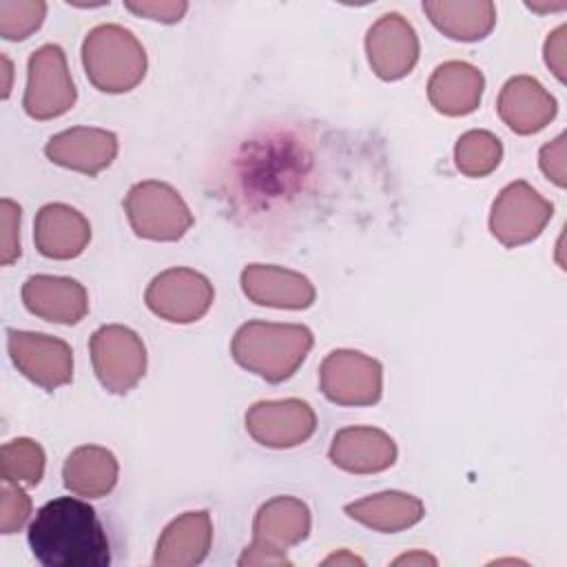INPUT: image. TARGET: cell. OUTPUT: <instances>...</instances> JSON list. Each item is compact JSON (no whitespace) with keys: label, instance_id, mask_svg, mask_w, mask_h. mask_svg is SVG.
<instances>
[{"label":"cell","instance_id":"obj_1","mask_svg":"<svg viewBox=\"0 0 567 567\" xmlns=\"http://www.w3.org/2000/svg\"><path fill=\"white\" fill-rule=\"evenodd\" d=\"M29 547L44 567H106L111 547L95 509L73 496L42 505L29 523Z\"/></svg>","mask_w":567,"mask_h":567},{"label":"cell","instance_id":"obj_2","mask_svg":"<svg viewBox=\"0 0 567 567\" xmlns=\"http://www.w3.org/2000/svg\"><path fill=\"white\" fill-rule=\"evenodd\" d=\"M315 337L301 323L248 321L237 328L230 341L233 359L268 383L290 379L306 361Z\"/></svg>","mask_w":567,"mask_h":567},{"label":"cell","instance_id":"obj_3","mask_svg":"<svg viewBox=\"0 0 567 567\" xmlns=\"http://www.w3.org/2000/svg\"><path fill=\"white\" fill-rule=\"evenodd\" d=\"M82 64L89 82L102 93H126L146 75V51L122 24H97L82 42Z\"/></svg>","mask_w":567,"mask_h":567},{"label":"cell","instance_id":"obj_4","mask_svg":"<svg viewBox=\"0 0 567 567\" xmlns=\"http://www.w3.org/2000/svg\"><path fill=\"white\" fill-rule=\"evenodd\" d=\"M310 509L297 496H275L266 501L252 520V543L237 565H290L286 551L310 534Z\"/></svg>","mask_w":567,"mask_h":567},{"label":"cell","instance_id":"obj_5","mask_svg":"<svg viewBox=\"0 0 567 567\" xmlns=\"http://www.w3.org/2000/svg\"><path fill=\"white\" fill-rule=\"evenodd\" d=\"M124 210L133 233L151 241H177L193 226L184 197L166 182L146 179L128 188Z\"/></svg>","mask_w":567,"mask_h":567},{"label":"cell","instance_id":"obj_6","mask_svg":"<svg viewBox=\"0 0 567 567\" xmlns=\"http://www.w3.org/2000/svg\"><path fill=\"white\" fill-rule=\"evenodd\" d=\"M89 352L97 381L113 394H126L146 372V348L140 334L126 326L97 328L91 334Z\"/></svg>","mask_w":567,"mask_h":567},{"label":"cell","instance_id":"obj_7","mask_svg":"<svg viewBox=\"0 0 567 567\" xmlns=\"http://www.w3.org/2000/svg\"><path fill=\"white\" fill-rule=\"evenodd\" d=\"M75 86L66 66V55L58 44H44L27 62V89L22 106L33 120H53L75 104Z\"/></svg>","mask_w":567,"mask_h":567},{"label":"cell","instance_id":"obj_8","mask_svg":"<svg viewBox=\"0 0 567 567\" xmlns=\"http://www.w3.org/2000/svg\"><path fill=\"white\" fill-rule=\"evenodd\" d=\"M319 388L337 405H374L383 392V365L359 350H332L319 365Z\"/></svg>","mask_w":567,"mask_h":567},{"label":"cell","instance_id":"obj_9","mask_svg":"<svg viewBox=\"0 0 567 567\" xmlns=\"http://www.w3.org/2000/svg\"><path fill=\"white\" fill-rule=\"evenodd\" d=\"M554 215V204L527 182L507 184L489 210V230L505 248L534 241Z\"/></svg>","mask_w":567,"mask_h":567},{"label":"cell","instance_id":"obj_10","mask_svg":"<svg viewBox=\"0 0 567 567\" xmlns=\"http://www.w3.org/2000/svg\"><path fill=\"white\" fill-rule=\"evenodd\" d=\"M215 299L213 284L193 268H168L153 277L144 301L153 315L171 323H193L202 319Z\"/></svg>","mask_w":567,"mask_h":567},{"label":"cell","instance_id":"obj_11","mask_svg":"<svg viewBox=\"0 0 567 567\" xmlns=\"http://www.w3.org/2000/svg\"><path fill=\"white\" fill-rule=\"evenodd\" d=\"M7 348L13 365L35 385L55 390L73 379V350L66 341L27 330H7Z\"/></svg>","mask_w":567,"mask_h":567},{"label":"cell","instance_id":"obj_12","mask_svg":"<svg viewBox=\"0 0 567 567\" xmlns=\"http://www.w3.org/2000/svg\"><path fill=\"white\" fill-rule=\"evenodd\" d=\"M317 430V414L301 399L257 401L246 412V432L264 447L288 450L306 443Z\"/></svg>","mask_w":567,"mask_h":567},{"label":"cell","instance_id":"obj_13","mask_svg":"<svg viewBox=\"0 0 567 567\" xmlns=\"http://www.w3.org/2000/svg\"><path fill=\"white\" fill-rule=\"evenodd\" d=\"M365 53L372 71L381 80L394 82L419 62V35L401 13H385L368 29Z\"/></svg>","mask_w":567,"mask_h":567},{"label":"cell","instance_id":"obj_14","mask_svg":"<svg viewBox=\"0 0 567 567\" xmlns=\"http://www.w3.org/2000/svg\"><path fill=\"white\" fill-rule=\"evenodd\" d=\"M44 155L62 168L91 177L113 164L117 155V135L106 128L73 126L53 135L44 146Z\"/></svg>","mask_w":567,"mask_h":567},{"label":"cell","instance_id":"obj_15","mask_svg":"<svg viewBox=\"0 0 567 567\" xmlns=\"http://www.w3.org/2000/svg\"><path fill=\"white\" fill-rule=\"evenodd\" d=\"M241 290L257 306L284 310L310 308L317 297L308 277L272 264H248L241 270Z\"/></svg>","mask_w":567,"mask_h":567},{"label":"cell","instance_id":"obj_16","mask_svg":"<svg viewBox=\"0 0 567 567\" xmlns=\"http://www.w3.org/2000/svg\"><path fill=\"white\" fill-rule=\"evenodd\" d=\"M394 439L370 425H350L339 430L330 443V461L350 474H377L396 461Z\"/></svg>","mask_w":567,"mask_h":567},{"label":"cell","instance_id":"obj_17","mask_svg":"<svg viewBox=\"0 0 567 567\" xmlns=\"http://www.w3.org/2000/svg\"><path fill=\"white\" fill-rule=\"evenodd\" d=\"M27 310L44 321L73 326L89 312L86 288L71 277L33 275L22 286Z\"/></svg>","mask_w":567,"mask_h":567},{"label":"cell","instance_id":"obj_18","mask_svg":"<svg viewBox=\"0 0 567 567\" xmlns=\"http://www.w3.org/2000/svg\"><path fill=\"white\" fill-rule=\"evenodd\" d=\"M501 120L518 135H532L543 131L556 117L554 95L529 75L509 78L496 100Z\"/></svg>","mask_w":567,"mask_h":567},{"label":"cell","instance_id":"obj_19","mask_svg":"<svg viewBox=\"0 0 567 567\" xmlns=\"http://www.w3.org/2000/svg\"><path fill=\"white\" fill-rule=\"evenodd\" d=\"M33 241L42 257L75 259L91 241V224L69 204H47L35 215Z\"/></svg>","mask_w":567,"mask_h":567},{"label":"cell","instance_id":"obj_20","mask_svg":"<svg viewBox=\"0 0 567 567\" xmlns=\"http://www.w3.org/2000/svg\"><path fill=\"white\" fill-rule=\"evenodd\" d=\"M213 545V520L206 509L184 512L171 520L155 547L153 565L157 567H193L199 565Z\"/></svg>","mask_w":567,"mask_h":567},{"label":"cell","instance_id":"obj_21","mask_svg":"<svg viewBox=\"0 0 567 567\" xmlns=\"http://www.w3.org/2000/svg\"><path fill=\"white\" fill-rule=\"evenodd\" d=\"M483 89H485V78L474 64L450 60L439 64L430 75L427 100L439 113L450 117H461L478 109Z\"/></svg>","mask_w":567,"mask_h":567},{"label":"cell","instance_id":"obj_22","mask_svg":"<svg viewBox=\"0 0 567 567\" xmlns=\"http://www.w3.org/2000/svg\"><path fill=\"white\" fill-rule=\"evenodd\" d=\"M346 514L374 532L396 534L423 520L425 505L412 494L390 489L348 503Z\"/></svg>","mask_w":567,"mask_h":567},{"label":"cell","instance_id":"obj_23","mask_svg":"<svg viewBox=\"0 0 567 567\" xmlns=\"http://www.w3.org/2000/svg\"><path fill=\"white\" fill-rule=\"evenodd\" d=\"M117 458L111 450L102 445H80L75 447L62 467L64 487L84 498H102L117 483Z\"/></svg>","mask_w":567,"mask_h":567},{"label":"cell","instance_id":"obj_24","mask_svg":"<svg viewBox=\"0 0 567 567\" xmlns=\"http://www.w3.org/2000/svg\"><path fill=\"white\" fill-rule=\"evenodd\" d=\"M430 22L450 40H483L496 24V7L489 0H434L423 2Z\"/></svg>","mask_w":567,"mask_h":567},{"label":"cell","instance_id":"obj_25","mask_svg":"<svg viewBox=\"0 0 567 567\" xmlns=\"http://www.w3.org/2000/svg\"><path fill=\"white\" fill-rule=\"evenodd\" d=\"M503 159L501 140L483 128H472L456 140L454 164L467 177H485L498 168Z\"/></svg>","mask_w":567,"mask_h":567},{"label":"cell","instance_id":"obj_26","mask_svg":"<svg viewBox=\"0 0 567 567\" xmlns=\"http://www.w3.org/2000/svg\"><path fill=\"white\" fill-rule=\"evenodd\" d=\"M2 478L33 487L44 476V450L33 439H13L0 452Z\"/></svg>","mask_w":567,"mask_h":567},{"label":"cell","instance_id":"obj_27","mask_svg":"<svg viewBox=\"0 0 567 567\" xmlns=\"http://www.w3.org/2000/svg\"><path fill=\"white\" fill-rule=\"evenodd\" d=\"M47 16L42 0H0V35L4 40H24L40 29Z\"/></svg>","mask_w":567,"mask_h":567},{"label":"cell","instance_id":"obj_28","mask_svg":"<svg viewBox=\"0 0 567 567\" xmlns=\"http://www.w3.org/2000/svg\"><path fill=\"white\" fill-rule=\"evenodd\" d=\"M31 516V498L22 489V485H16L11 481L2 478L0 485V529L2 534H16L20 532Z\"/></svg>","mask_w":567,"mask_h":567},{"label":"cell","instance_id":"obj_29","mask_svg":"<svg viewBox=\"0 0 567 567\" xmlns=\"http://www.w3.org/2000/svg\"><path fill=\"white\" fill-rule=\"evenodd\" d=\"M20 206L11 199L0 202V264L9 266L20 257Z\"/></svg>","mask_w":567,"mask_h":567},{"label":"cell","instance_id":"obj_30","mask_svg":"<svg viewBox=\"0 0 567 567\" xmlns=\"http://www.w3.org/2000/svg\"><path fill=\"white\" fill-rule=\"evenodd\" d=\"M124 7L142 18L173 24L184 18L188 11V2L184 0H140V2H124Z\"/></svg>","mask_w":567,"mask_h":567},{"label":"cell","instance_id":"obj_31","mask_svg":"<svg viewBox=\"0 0 567 567\" xmlns=\"http://www.w3.org/2000/svg\"><path fill=\"white\" fill-rule=\"evenodd\" d=\"M538 166L543 175L556 184L558 188L567 186V168H565V133L545 144L538 153Z\"/></svg>","mask_w":567,"mask_h":567},{"label":"cell","instance_id":"obj_32","mask_svg":"<svg viewBox=\"0 0 567 567\" xmlns=\"http://www.w3.org/2000/svg\"><path fill=\"white\" fill-rule=\"evenodd\" d=\"M567 24H560L549 33L545 40V64L551 69V73L565 82V64H567Z\"/></svg>","mask_w":567,"mask_h":567},{"label":"cell","instance_id":"obj_33","mask_svg":"<svg viewBox=\"0 0 567 567\" xmlns=\"http://www.w3.org/2000/svg\"><path fill=\"white\" fill-rule=\"evenodd\" d=\"M401 563H408V565H414V563H430V565H436V558L427 556L425 551H412V554H405V556H399L394 560V565H401Z\"/></svg>","mask_w":567,"mask_h":567},{"label":"cell","instance_id":"obj_34","mask_svg":"<svg viewBox=\"0 0 567 567\" xmlns=\"http://www.w3.org/2000/svg\"><path fill=\"white\" fill-rule=\"evenodd\" d=\"M323 563H326V565H330V563H337V565H341V563H359V565H361L363 560H361V558H357V556H352V554H348V551L343 549L341 554H332V556H328Z\"/></svg>","mask_w":567,"mask_h":567},{"label":"cell","instance_id":"obj_35","mask_svg":"<svg viewBox=\"0 0 567 567\" xmlns=\"http://www.w3.org/2000/svg\"><path fill=\"white\" fill-rule=\"evenodd\" d=\"M2 64H4V78H7V84H4L2 97H9V91H11V62L7 60V55H2Z\"/></svg>","mask_w":567,"mask_h":567},{"label":"cell","instance_id":"obj_36","mask_svg":"<svg viewBox=\"0 0 567 567\" xmlns=\"http://www.w3.org/2000/svg\"><path fill=\"white\" fill-rule=\"evenodd\" d=\"M527 7L534 9V11H558V9H565L567 4L565 2H558V4H532V2H527Z\"/></svg>","mask_w":567,"mask_h":567}]
</instances>
